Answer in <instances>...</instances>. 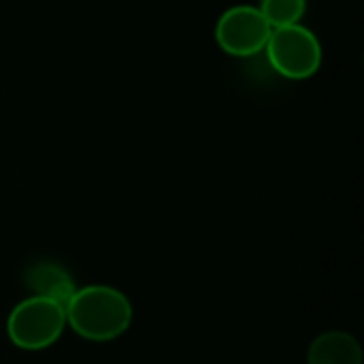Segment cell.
<instances>
[{
  "label": "cell",
  "mask_w": 364,
  "mask_h": 364,
  "mask_svg": "<svg viewBox=\"0 0 364 364\" xmlns=\"http://www.w3.org/2000/svg\"><path fill=\"white\" fill-rule=\"evenodd\" d=\"M66 324L83 339L111 341L122 337L132 322V305L115 288L85 286L75 290L64 305Z\"/></svg>",
  "instance_id": "6da1fadb"
},
{
  "label": "cell",
  "mask_w": 364,
  "mask_h": 364,
  "mask_svg": "<svg viewBox=\"0 0 364 364\" xmlns=\"http://www.w3.org/2000/svg\"><path fill=\"white\" fill-rule=\"evenodd\" d=\"M66 326L64 305L45 296H30L15 305L6 320V333L13 346L38 352L53 346Z\"/></svg>",
  "instance_id": "7a4b0ae2"
},
{
  "label": "cell",
  "mask_w": 364,
  "mask_h": 364,
  "mask_svg": "<svg viewBox=\"0 0 364 364\" xmlns=\"http://www.w3.org/2000/svg\"><path fill=\"white\" fill-rule=\"evenodd\" d=\"M264 51L271 68L286 79H309L322 66L320 38L301 23L275 28Z\"/></svg>",
  "instance_id": "3957f363"
},
{
  "label": "cell",
  "mask_w": 364,
  "mask_h": 364,
  "mask_svg": "<svg viewBox=\"0 0 364 364\" xmlns=\"http://www.w3.org/2000/svg\"><path fill=\"white\" fill-rule=\"evenodd\" d=\"M273 28L258 6L237 4L224 11L215 23V41L228 55L252 58L264 51Z\"/></svg>",
  "instance_id": "277c9868"
},
{
  "label": "cell",
  "mask_w": 364,
  "mask_h": 364,
  "mask_svg": "<svg viewBox=\"0 0 364 364\" xmlns=\"http://www.w3.org/2000/svg\"><path fill=\"white\" fill-rule=\"evenodd\" d=\"M307 364H363V350L354 335L328 331L311 341Z\"/></svg>",
  "instance_id": "5b68a950"
},
{
  "label": "cell",
  "mask_w": 364,
  "mask_h": 364,
  "mask_svg": "<svg viewBox=\"0 0 364 364\" xmlns=\"http://www.w3.org/2000/svg\"><path fill=\"white\" fill-rule=\"evenodd\" d=\"M23 279L36 296H45V299L58 301L62 305H66V301L75 292V284H73L70 275L55 262L32 264L26 271Z\"/></svg>",
  "instance_id": "8992f818"
},
{
  "label": "cell",
  "mask_w": 364,
  "mask_h": 364,
  "mask_svg": "<svg viewBox=\"0 0 364 364\" xmlns=\"http://www.w3.org/2000/svg\"><path fill=\"white\" fill-rule=\"evenodd\" d=\"M258 9L275 30L301 23L303 15L307 13V0H260Z\"/></svg>",
  "instance_id": "52a82bcc"
}]
</instances>
